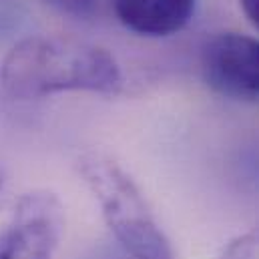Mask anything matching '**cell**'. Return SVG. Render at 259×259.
<instances>
[{"label": "cell", "instance_id": "obj_1", "mask_svg": "<svg viewBox=\"0 0 259 259\" xmlns=\"http://www.w3.org/2000/svg\"><path fill=\"white\" fill-rule=\"evenodd\" d=\"M121 87V66L109 51L68 36L24 38L0 65V91L18 103L65 91L115 95Z\"/></svg>", "mask_w": 259, "mask_h": 259}, {"label": "cell", "instance_id": "obj_2", "mask_svg": "<svg viewBox=\"0 0 259 259\" xmlns=\"http://www.w3.org/2000/svg\"><path fill=\"white\" fill-rule=\"evenodd\" d=\"M78 171L107 227L131 259H177L143 193L115 161L91 153L78 161Z\"/></svg>", "mask_w": 259, "mask_h": 259}, {"label": "cell", "instance_id": "obj_3", "mask_svg": "<svg viewBox=\"0 0 259 259\" xmlns=\"http://www.w3.org/2000/svg\"><path fill=\"white\" fill-rule=\"evenodd\" d=\"M63 231L65 207L57 195H22L0 227V259H53Z\"/></svg>", "mask_w": 259, "mask_h": 259}, {"label": "cell", "instance_id": "obj_4", "mask_svg": "<svg viewBox=\"0 0 259 259\" xmlns=\"http://www.w3.org/2000/svg\"><path fill=\"white\" fill-rule=\"evenodd\" d=\"M201 72L215 93L251 101L259 97V40L247 34L223 32L201 53Z\"/></svg>", "mask_w": 259, "mask_h": 259}, {"label": "cell", "instance_id": "obj_5", "mask_svg": "<svg viewBox=\"0 0 259 259\" xmlns=\"http://www.w3.org/2000/svg\"><path fill=\"white\" fill-rule=\"evenodd\" d=\"M115 12L137 34L169 36L189 24L195 0H115Z\"/></svg>", "mask_w": 259, "mask_h": 259}, {"label": "cell", "instance_id": "obj_6", "mask_svg": "<svg viewBox=\"0 0 259 259\" xmlns=\"http://www.w3.org/2000/svg\"><path fill=\"white\" fill-rule=\"evenodd\" d=\"M219 259H259V223L249 231L237 235Z\"/></svg>", "mask_w": 259, "mask_h": 259}, {"label": "cell", "instance_id": "obj_7", "mask_svg": "<svg viewBox=\"0 0 259 259\" xmlns=\"http://www.w3.org/2000/svg\"><path fill=\"white\" fill-rule=\"evenodd\" d=\"M42 2L55 8L57 12L78 20H87L95 16L101 6V0H42Z\"/></svg>", "mask_w": 259, "mask_h": 259}, {"label": "cell", "instance_id": "obj_8", "mask_svg": "<svg viewBox=\"0 0 259 259\" xmlns=\"http://www.w3.org/2000/svg\"><path fill=\"white\" fill-rule=\"evenodd\" d=\"M247 20L259 30V0H239Z\"/></svg>", "mask_w": 259, "mask_h": 259}, {"label": "cell", "instance_id": "obj_9", "mask_svg": "<svg viewBox=\"0 0 259 259\" xmlns=\"http://www.w3.org/2000/svg\"><path fill=\"white\" fill-rule=\"evenodd\" d=\"M2 179H4V175H2V167H0V187H2Z\"/></svg>", "mask_w": 259, "mask_h": 259}]
</instances>
